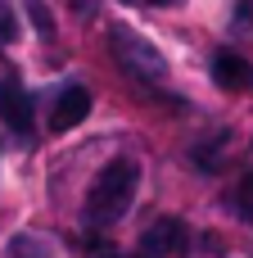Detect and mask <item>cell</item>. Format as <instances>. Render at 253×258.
Instances as JSON below:
<instances>
[{"mask_svg": "<svg viewBox=\"0 0 253 258\" xmlns=\"http://www.w3.org/2000/svg\"><path fill=\"white\" fill-rule=\"evenodd\" d=\"M136 190H140V163H136V159H113V163H104V168L95 172L91 190H86V204H81L86 227L109 231L113 222H122L127 209H131V200H136Z\"/></svg>", "mask_w": 253, "mask_h": 258, "instance_id": "obj_1", "label": "cell"}, {"mask_svg": "<svg viewBox=\"0 0 253 258\" xmlns=\"http://www.w3.org/2000/svg\"><path fill=\"white\" fill-rule=\"evenodd\" d=\"M213 82L226 86V91H249L253 86V63L240 59L235 50H217L213 54Z\"/></svg>", "mask_w": 253, "mask_h": 258, "instance_id": "obj_6", "label": "cell"}, {"mask_svg": "<svg viewBox=\"0 0 253 258\" xmlns=\"http://www.w3.org/2000/svg\"><path fill=\"white\" fill-rule=\"evenodd\" d=\"M0 122L18 136L32 127V95L23 91L18 77H0Z\"/></svg>", "mask_w": 253, "mask_h": 258, "instance_id": "obj_3", "label": "cell"}, {"mask_svg": "<svg viewBox=\"0 0 253 258\" xmlns=\"http://www.w3.org/2000/svg\"><path fill=\"white\" fill-rule=\"evenodd\" d=\"M186 249V227L181 218H158L145 240H140V258H167V254H181Z\"/></svg>", "mask_w": 253, "mask_h": 258, "instance_id": "obj_4", "label": "cell"}, {"mask_svg": "<svg viewBox=\"0 0 253 258\" xmlns=\"http://www.w3.org/2000/svg\"><path fill=\"white\" fill-rule=\"evenodd\" d=\"M231 213H235L240 222H253V172H244V177L235 181V190H231Z\"/></svg>", "mask_w": 253, "mask_h": 258, "instance_id": "obj_7", "label": "cell"}, {"mask_svg": "<svg viewBox=\"0 0 253 258\" xmlns=\"http://www.w3.org/2000/svg\"><path fill=\"white\" fill-rule=\"evenodd\" d=\"M109 45H113L118 63H122L136 82H163V77H167V59H163L145 36H136L131 27H113V32H109Z\"/></svg>", "mask_w": 253, "mask_h": 258, "instance_id": "obj_2", "label": "cell"}, {"mask_svg": "<svg viewBox=\"0 0 253 258\" xmlns=\"http://www.w3.org/2000/svg\"><path fill=\"white\" fill-rule=\"evenodd\" d=\"M86 113H91V91L72 82V86H63V91H59V100H54L50 132H72L77 122H86Z\"/></svg>", "mask_w": 253, "mask_h": 258, "instance_id": "obj_5", "label": "cell"}, {"mask_svg": "<svg viewBox=\"0 0 253 258\" xmlns=\"http://www.w3.org/2000/svg\"><path fill=\"white\" fill-rule=\"evenodd\" d=\"M149 5H181V0H149Z\"/></svg>", "mask_w": 253, "mask_h": 258, "instance_id": "obj_8", "label": "cell"}]
</instances>
